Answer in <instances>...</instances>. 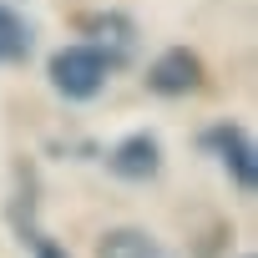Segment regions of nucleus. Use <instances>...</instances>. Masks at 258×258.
<instances>
[{"instance_id":"obj_1","label":"nucleus","mask_w":258,"mask_h":258,"mask_svg":"<svg viewBox=\"0 0 258 258\" xmlns=\"http://www.w3.org/2000/svg\"><path fill=\"white\" fill-rule=\"evenodd\" d=\"M51 81H56L61 96L86 101V96H96L101 81H106V56H101L96 46H66V51L51 56Z\"/></svg>"},{"instance_id":"obj_2","label":"nucleus","mask_w":258,"mask_h":258,"mask_svg":"<svg viewBox=\"0 0 258 258\" xmlns=\"http://www.w3.org/2000/svg\"><path fill=\"white\" fill-rule=\"evenodd\" d=\"M198 76H203L198 56L177 46V51H167V56H157V61H152L147 86H152V91H162V96H182V91H192V86H198Z\"/></svg>"},{"instance_id":"obj_3","label":"nucleus","mask_w":258,"mask_h":258,"mask_svg":"<svg viewBox=\"0 0 258 258\" xmlns=\"http://www.w3.org/2000/svg\"><path fill=\"white\" fill-rule=\"evenodd\" d=\"M208 142L223 152V167L233 172V182H238L243 192H253V147H248V137L238 132V126H213Z\"/></svg>"},{"instance_id":"obj_4","label":"nucleus","mask_w":258,"mask_h":258,"mask_svg":"<svg viewBox=\"0 0 258 258\" xmlns=\"http://www.w3.org/2000/svg\"><path fill=\"white\" fill-rule=\"evenodd\" d=\"M157 157H162L157 137L137 132V137H126V142L111 152V172H121V177H152V172H157Z\"/></svg>"},{"instance_id":"obj_5","label":"nucleus","mask_w":258,"mask_h":258,"mask_svg":"<svg viewBox=\"0 0 258 258\" xmlns=\"http://www.w3.org/2000/svg\"><path fill=\"white\" fill-rule=\"evenodd\" d=\"M101 258H167L152 238H142V233H132V228H121V233H111L106 243H101Z\"/></svg>"},{"instance_id":"obj_6","label":"nucleus","mask_w":258,"mask_h":258,"mask_svg":"<svg viewBox=\"0 0 258 258\" xmlns=\"http://www.w3.org/2000/svg\"><path fill=\"white\" fill-rule=\"evenodd\" d=\"M0 51H11V56H26V51H31V31H26L11 11H0Z\"/></svg>"},{"instance_id":"obj_7","label":"nucleus","mask_w":258,"mask_h":258,"mask_svg":"<svg viewBox=\"0 0 258 258\" xmlns=\"http://www.w3.org/2000/svg\"><path fill=\"white\" fill-rule=\"evenodd\" d=\"M36 258H66V253H61L56 243H46V238H41V243H36Z\"/></svg>"}]
</instances>
